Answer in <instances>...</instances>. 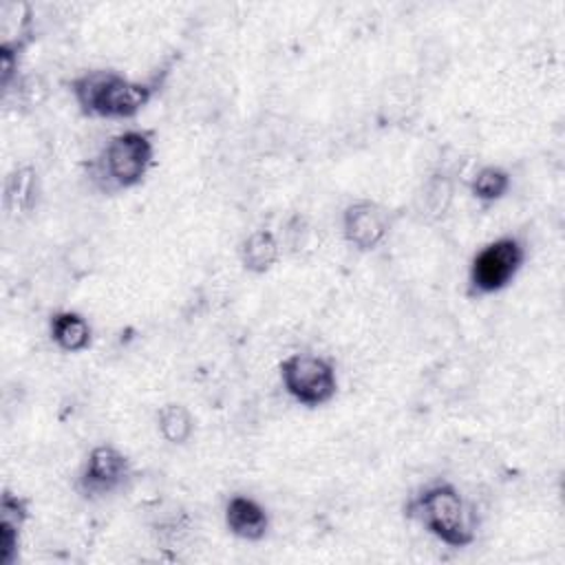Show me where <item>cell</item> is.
Segmentation results:
<instances>
[{
  "label": "cell",
  "instance_id": "9",
  "mask_svg": "<svg viewBox=\"0 0 565 565\" xmlns=\"http://www.w3.org/2000/svg\"><path fill=\"white\" fill-rule=\"evenodd\" d=\"M29 521V499L4 490L0 497V565H13L20 554L22 530Z\"/></svg>",
  "mask_w": 565,
  "mask_h": 565
},
{
  "label": "cell",
  "instance_id": "4",
  "mask_svg": "<svg viewBox=\"0 0 565 565\" xmlns=\"http://www.w3.org/2000/svg\"><path fill=\"white\" fill-rule=\"evenodd\" d=\"M527 258V247L516 234L499 236L486 243L468 265V296H494L512 285Z\"/></svg>",
  "mask_w": 565,
  "mask_h": 565
},
{
  "label": "cell",
  "instance_id": "5",
  "mask_svg": "<svg viewBox=\"0 0 565 565\" xmlns=\"http://www.w3.org/2000/svg\"><path fill=\"white\" fill-rule=\"evenodd\" d=\"M285 393L300 406L320 408L338 395V373L329 358L318 353H291L280 366Z\"/></svg>",
  "mask_w": 565,
  "mask_h": 565
},
{
  "label": "cell",
  "instance_id": "11",
  "mask_svg": "<svg viewBox=\"0 0 565 565\" xmlns=\"http://www.w3.org/2000/svg\"><path fill=\"white\" fill-rule=\"evenodd\" d=\"M49 338L64 353H82L93 342V329L82 313L62 309L49 320Z\"/></svg>",
  "mask_w": 565,
  "mask_h": 565
},
{
  "label": "cell",
  "instance_id": "10",
  "mask_svg": "<svg viewBox=\"0 0 565 565\" xmlns=\"http://www.w3.org/2000/svg\"><path fill=\"white\" fill-rule=\"evenodd\" d=\"M282 245L271 230H254L238 245V260L249 274H267L280 260Z\"/></svg>",
  "mask_w": 565,
  "mask_h": 565
},
{
  "label": "cell",
  "instance_id": "3",
  "mask_svg": "<svg viewBox=\"0 0 565 565\" xmlns=\"http://www.w3.org/2000/svg\"><path fill=\"white\" fill-rule=\"evenodd\" d=\"M154 161L152 130L130 128L113 135L93 161V179L106 192L137 188Z\"/></svg>",
  "mask_w": 565,
  "mask_h": 565
},
{
  "label": "cell",
  "instance_id": "6",
  "mask_svg": "<svg viewBox=\"0 0 565 565\" xmlns=\"http://www.w3.org/2000/svg\"><path fill=\"white\" fill-rule=\"evenodd\" d=\"M342 238L355 252H375L393 227V212L371 199H358L342 210Z\"/></svg>",
  "mask_w": 565,
  "mask_h": 565
},
{
  "label": "cell",
  "instance_id": "14",
  "mask_svg": "<svg viewBox=\"0 0 565 565\" xmlns=\"http://www.w3.org/2000/svg\"><path fill=\"white\" fill-rule=\"evenodd\" d=\"M510 188H512V174L505 168L494 163L481 166L468 181V190L472 199H477L483 205L501 201L510 192Z\"/></svg>",
  "mask_w": 565,
  "mask_h": 565
},
{
  "label": "cell",
  "instance_id": "7",
  "mask_svg": "<svg viewBox=\"0 0 565 565\" xmlns=\"http://www.w3.org/2000/svg\"><path fill=\"white\" fill-rule=\"evenodd\" d=\"M132 475L130 459L113 444L90 448L79 472V490L84 497H108L126 486Z\"/></svg>",
  "mask_w": 565,
  "mask_h": 565
},
{
  "label": "cell",
  "instance_id": "1",
  "mask_svg": "<svg viewBox=\"0 0 565 565\" xmlns=\"http://www.w3.org/2000/svg\"><path fill=\"white\" fill-rule=\"evenodd\" d=\"M68 86L79 113L97 119H132L157 90L152 82H137L113 68L84 71Z\"/></svg>",
  "mask_w": 565,
  "mask_h": 565
},
{
  "label": "cell",
  "instance_id": "15",
  "mask_svg": "<svg viewBox=\"0 0 565 565\" xmlns=\"http://www.w3.org/2000/svg\"><path fill=\"white\" fill-rule=\"evenodd\" d=\"M31 7L26 2H2L0 4V44H13L26 49L31 42Z\"/></svg>",
  "mask_w": 565,
  "mask_h": 565
},
{
  "label": "cell",
  "instance_id": "8",
  "mask_svg": "<svg viewBox=\"0 0 565 565\" xmlns=\"http://www.w3.org/2000/svg\"><path fill=\"white\" fill-rule=\"evenodd\" d=\"M223 519L227 532L247 543L263 541L269 534L271 525L267 508L249 494H232L225 501Z\"/></svg>",
  "mask_w": 565,
  "mask_h": 565
},
{
  "label": "cell",
  "instance_id": "16",
  "mask_svg": "<svg viewBox=\"0 0 565 565\" xmlns=\"http://www.w3.org/2000/svg\"><path fill=\"white\" fill-rule=\"evenodd\" d=\"M452 194H455V188H452V181L448 174H444V172L430 174L422 190V212L435 221L444 218L450 210Z\"/></svg>",
  "mask_w": 565,
  "mask_h": 565
},
{
  "label": "cell",
  "instance_id": "2",
  "mask_svg": "<svg viewBox=\"0 0 565 565\" xmlns=\"http://www.w3.org/2000/svg\"><path fill=\"white\" fill-rule=\"evenodd\" d=\"M406 516L448 547H468L475 543V521L463 494L448 481L422 488L406 505Z\"/></svg>",
  "mask_w": 565,
  "mask_h": 565
},
{
  "label": "cell",
  "instance_id": "12",
  "mask_svg": "<svg viewBox=\"0 0 565 565\" xmlns=\"http://www.w3.org/2000/svg\"><path fill=\"white\" fill-rule=\"evenodd\" d=\"M38 199V174L31 166L13 168L4 181V210L18 218L35 205Z\"/></svg>",
  "mask_w": 565,
  "mask_h": 565
},
{
  "label": "cell",
  "instance_id": "13",
  "mask_svg": "<svg viewBox=\"0 0 565 565\" xmlns=\"http://www.w3.org/2000/svg\"><path fill=\"white\" fill-rule=\"evenodd\" d=\"M157 430L170 446H183L194 435V417L188 406L168 402L157 411Z\"/></svg>",
  "mask_w": 565,
  "mask_h": 565
}]
</instances>
